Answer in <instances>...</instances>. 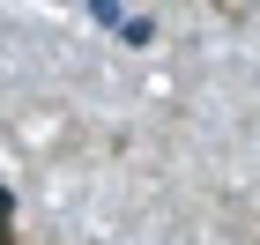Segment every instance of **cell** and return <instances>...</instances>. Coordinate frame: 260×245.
<instances>
[{"mask_svg": "<svg viewBox=\"0 0 260 245\" xmlns=\"http://www.w3.org/2000/svg\"><path fill=\"white\" fill-rule=\"evenodd\" d=\"M0 245H15V201H8V186H0Z\"/></svg>", "mask_w": 260, "mask_h": 245, "instance_id": "6da1fadb", "label": "cell"}]
</instances>
